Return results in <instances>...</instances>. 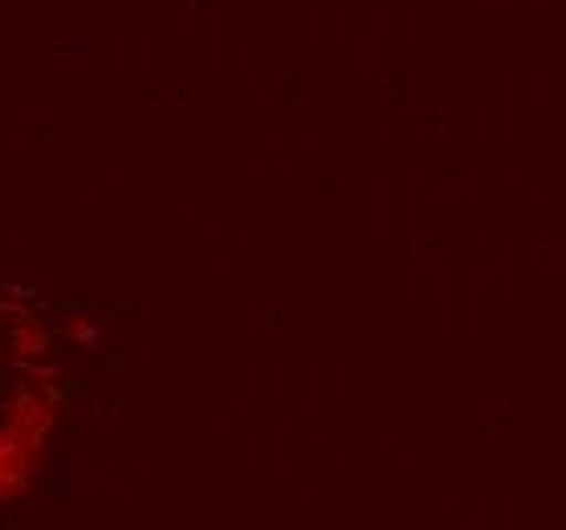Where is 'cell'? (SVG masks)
Listing matches in <instances>:
<instances>
[{"label": "cell", "mask_w": 566, "mask_h": 530, "mask_svg": "<svg viewBox=\"0 0 566 530\" xmlns=\"http://www.w3.org/2000/svg\"><path fill=\"white\" fill-rule=\"evenodd\" d=\"M13 351L21 360H33V355H45V331L38 323H21L13 331Z\"/></svg>", "instance_id": "obj_1"}]
</instances>
